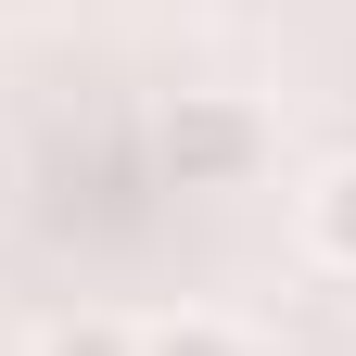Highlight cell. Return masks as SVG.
Segmentation results:
<instances>
[{"mask_svg": "<svg viewBox=\"0 0 356 356\" xmlns=\"http://www.w3.org/2000/svg\"><path fill=\"white\" fill-rule=\"evenodd\" d=\"M305 254H318V267H356V153L305 191Z\"/></svg>", "mask_w": 356, "mask_h": 356, "instance_id": "cell-2", "label": "cell"}, {"mask_svg": "<svg viewBox=\"0 0 356 356\" xmlns=\"http://www.w3.org/2000/svg\"><path fill=\"white\" fill-rule=\"evenodd\" d=\"M140 356H254V331H229V318H165V331H140Z\"/></svg>", "mask_w": 356, "mask_h": 356, "instance_id": "cell-3", "label": "cell"}, {"mask_svg": "<svg viewBox=\"0 0 356 356\" xmlns=\"http://www.w3.org/2000/svg\"><path fill=\"white\" fill-rule=\"evenodd\" d=\"M0 191H13V165H0Z\"/></svg>", "mask_w": 356, "mask_h": 356, "instance_id": "cell-5", "label": "cell"}, {"mask_svg": "<svg viewBox=\"0 0 356 356\" xmlns=\"http://www.w3.org/2000/svg\"><path fill=\"white\" fill-rule=\"evenodd\" d=\"M254 165H267V115L229 102V89H178V115H165V178L178 191H242Z\"/></svg>", "mask_w": 356, "mask_h": 356, "instance_id": "cell-1", "label": "cell"}, {"mask_svg": "<svg viewBox=\"0 0 356 356\" xmlns=\"http://www.w3.org/2000/svg\"><path fill=\"white\" fill-rule=\"evenodd\" d=\"M38 356H140V331H127V318H51Z\"/></svg>", "mask_w": 356, "mask_h": 356, "instance_id": "cell-4", "label": "cell"}]
</instances>
